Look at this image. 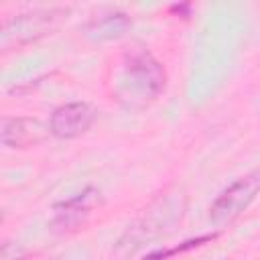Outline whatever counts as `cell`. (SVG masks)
Wrapping results in <instances>:
<instances>
[{
  "instance_id": "cell-1",
  "label": "cell",
  "mask_w": 260,
  "mask_h": 260,
  "mask_svg": "<svg viewBox=\"0 0 260 260\" xmlns=\"http://www.w3.org/2000/svg\"><path fill=\"white\" fill-rule=\"evenodd\" d=\"M167 85L165 67L146 51L138 49L126 55L118 81L116 93L118 100L132 108H142L154 102Z\"/></svg>"
},
{
  "instance_id": "cell-2",
  "label": "cell",
  "mask_w": 260,
  "mask_h": 260,
  "mask_svg": "<svg viewBox=\"0 0 260 260\" xmlns=\"http://www.w3.org/2000/svg\"><path fill=\"white\" fill-rule=\"evenodd\" d=\"M183 211H185L183 195L171 193V195L158 197L154 203H150L144 209V213L132 225H128L124 236L118 240V248H126L130 252L140 248L144 242L169 232L177 221H181Z\"/></svg>"
},
{
  "instance_id": "cell-3",
  "label": "cell",
  "mask_w": 260,
  "mask_h": 260,
  "mask_svg": "<svg viewBox=\"0 0 260 260\" xmlns=\"http://www.w3.org/2000/svg\"><path fill=\"white\" fill-rule=\"evenodd\" d=\"M67 16L69 8H45L8 18L4 20L0 30V47L2 51H10L32 41H39L41 37L51 35Z\"/></svg>"
},
{
  "instance_id": "cell-4",
  "label": "cell",
  "mask_w": 260,
  "mask_h": 260,
  "mask_svg": "<svg viewBox=\"0 0 260 260\" xmlns=\"http://www.w3.org/2000/svg\"><path fill=\"white\" fill-rule=\"evenodd\" d=\"M260 195V169L246 173L225 187L209 207V219L213 223H230L240 217Z\"/></svg>"
},
{
  "instance_id": "cell-5",
  "label": "cell",
  "mask_w": 260,
  "mask_h": 260,
  "mask_svg": "<svg viewBox=\"0 0 260 260\" xmlns=\"http://www.w3.org/2000/svg\"><path fill=\"white\" fill-rule=\"evenodd\" d=\"M98 110L87 102H69L53 110L49 118L51 136L59 140H73L85 134L95 122Z\"/></svg>"
},
{
  "instance_id": "cell-6",
  "label": "cell",
  "mask_w": 260,
  "mask_h": 260,
  "mask_svg": "<svg viewBox=\"0 0 260 260\" xmlns=\"http://www.w3.org/2000/svg\"><path fill=\"white\" fill-rule=\"evenodd\" d=\"M51 134L49 124L41 122L39 118H26V116H4L0 138L6 148H28L39 142H43Z\"/></svg>"
},
{
  "instance_id": "cell-7",
  "label": "cell",
  "mask_w": 260,
  "mask_h": 260,
  "mask_svg": "<svg viewBox=\"0 0 260 260\" xmlns=\"http://www.w3.org/2000/svg\"><path fill=\"white\" fill-rule=\"evenodd\" d=\"M95 201H98V191L93 187H87L81 193L57 203L53 207L55 215H53L51 225L55 230H59V232L77 230L79 225H83V221L91 213V207L95 205Z\"/></svg>"
},
{
  "instance_id": "cell-8",
  "label": "cell",
  "mask_w": 260,
  "mask_h": 260,
  "mask_svg": "<svg viewBox=\"0 0 260 260\" xmlns=\"http://www.w3.org/2000/svg\"><path fill=\"white\" fill-rule=\"evenodd\" d=\"M130 26H132V20H130L128 14H124V12H112V14H106V16H100V18L91 20L85 26V35L91 41H98V43L116 41V39L124 37Z\"/></svg>"
},
{
  "instance_id": "cell-9",
  "label": "cell",
  "mask_w": 260,
  "mask_h": 260,
  "mask_svg": "<svg viewBox=\"0 0 260 260\" xmlns=\"http://www.w3.org/2000/svg\"><path fill=\"white\" fill-rule=\"evenodd\" d=\"M215 238V234H211V236H203V238H197V240H189V242H185L183 246H179V248H173V250H167V252H154V254H150L148 256V260H162V258H167V256H173V254H177V252H183V250H189V248H195V246H199V244H203V242H211Z\"/></svg>"
},
{
  "instance_id": "cell-10",
  "label": "cell",
  "mask_w": 260,
  "mask_h": 260,
  "mask_svg": "<svg viewBox=\"0 0 260 260\" xmlns=\"http://www.w3.org/2000/svg\"><path fill=\"white\" fill-rule=\"evenodd\" d=\"M0 260H24V250L16 242H4Z\"/></svg>"
},
{
  "instance_id": "cell-11",
  "label": "cell",
  "mask_w": 260,
  "mask_h": 260,
  "mask_svg": "<svg viewBox=\"0 0 260 260\" xmlns=\"http://www.w3.org/2000/svg\"><path fill=\"white\" fill-rule=\"evenodd\" d=\"M45 260H55V258H45Z\"/></svg>"
}]
</instances>
